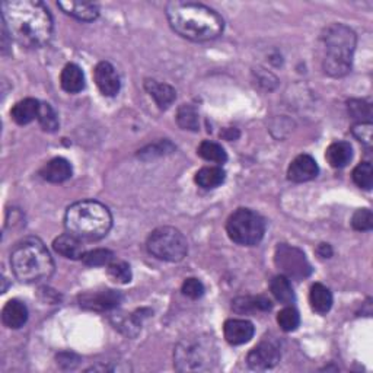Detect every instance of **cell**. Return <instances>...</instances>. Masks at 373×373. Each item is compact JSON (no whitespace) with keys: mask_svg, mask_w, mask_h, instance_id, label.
Returning <instances> with one entry per match:
<instances>
[{"mask_svg":"<svg viewBox=\"0 0 373 373\" xmlns=\"http://www.w3.org/2000/svg\"><path fill=\"white\" fill-rule=\"evenodd\" d=\"M2 22L9 36L27 48L46 46L53 35V18L48 8L39 0H5Z\"/></svg>","mask_w":373,"mask_h":373,"instance_id":"cell-1","label":"cell"},{"mask_svg":"<svg viewBox=\"0 0 373 373\" xmlns=\"http://www.w3.org/2000/svg\"><path fill=\"white\" fill-rule=\"evenodd\" d=\"M166 18L178 35L191 41L215 40L225 28L216 11L196 2H170L166 5Z\"/></svg>","mask_w":373,"mask_h":373,"instance_id":"cell-2","label":"cell"},{"mask_svg":"<svg viewBox=\"0 0 373 373\" xmlns=\"http://www.w3.org/2000/svg\"><path fill=\"white\" fill-rule=\"evenodd\" d=\"M66 231L81 240H100L113 226V216L105 204L95 200L73 203L65 215Z\"/></svg>","mask_w":373,"mask_h":373,"instance_id":"cell-3","label":"cell"},{"mask_svg":"<svg viewBox=\"0 0 373 373\" xmlns=\"http://www.w3.org/2000/svg\"><path fill=\"white\" fill-rule=\"evenodd\" d=\"M11 266L15 277L22 283H39L54 271L53 258L40 239L27 238L18 242L11 252Z\"/></svg>","mask_w":373,"mask_h":373,"instance_id":"cell-4","label":"cell"},{"mask_svg":"<svg viewBox=\"0 0 373 373\" xmlns=\"http://www.w3.org/2000/svg\"><path fill=\"white\" fill-rule=\"evenodd\" d=\"M356 34L344 24H331L321 34L324 47L323 67L332 78H341L351 70Z\"/></svg>","mask_w":373,"mask_h":373,"instance_id":"cell-5","label":"cell"},{"mask_svg":"<svg viewBox=\"0 0 373 373\" xmlns=\"http://www.w3.org/2000/svg\"><path fill=\"white\" fill-rule=\"evenodd\" d=\"M217 347L210 335H193L178 343L174 365L179 372H209L217 365Z\"/></svg>","mask_w":373,"mask_h":373,"instance_id":"cell-6","label":"cell"},{"mask_svg":"<svg viewBox=\"0 0 373 373\" xmlns=\"http://www.w3.org/2000/svg\"><path fill=\"white\" fill-rule=\"evenodd\" d=\"M226 232L235 244L242 247H254L264 238L266 222L257 212L242 208L229 216L226 222Z\"/></svg>","mask_w":373,"mask_h":373,"instance_id":"cell-7","label":"cell"},{"mask_svg":"<svg viewBox=\"0 0 373 373\" xmlns=\"http://www.w3.org/2000/svg\"><path fill=\"white\" fill-rule=\"evenodd\" d=\"M146 247L155 258L168 261V263H178L189 252L185 236L172 226H161L155 229L149 235Z\"/></svg>","mask_w":373,"mask_h":373,"instance_id":"cell-8","label":"cell"},{"mask_svg":"<svg viewBox=\"0 0 373 373\" xmlns=\"http://www.w3.org/2000/svg\"><path fill=\"white\" fill-rule=\"evenodd\" d=\"M274 263L287 278L304 280L312 274V266L305 252L287 244H278L276 247Z\"/></svg>","mask_w":373,"mask_h":373,"instance_id":"cell-9","label":"cell"},{"mask_svg":"<svg viewBox=\"0 0 373 373\" xmlns=\"http://www.w3.org/2000/svg\"><path fill=\"white\" fill-rule=\"evenodd\" d=\"M282 358L280 347L274 340L264 339L257 344L247 356V363L254 370H267L274 367Z\"/></svg>","mask_w":373,"mask_h":373,"instance_id":"cell-10","label":"cell"},{"mask_svg":"<svg viewBox=\"0 0 373 373\" xmlns=\"http://www.w3.org/2000/svg\"><path fill=\"white\" fill-rule=\"evenodd\" d=\"M123 301V296L117 290H95V292H85L79 294V305L86 311L95 312H105L113 311L120 306Z\"/></svg>","mask_w":373,"mask_h":373,"instance_id":"cell-11","label":"cell"},{"mask_svg":"<svg viewBox=\"0 0 373 373\" xmlns=\"http://www.w3.org/2000/svg\"><path fill=\"white\" fill-rule=\"evenodd\" d=\"M93 79H95L98 89L105 97H116L121 89L118 73L116 67L108 62H101L95 66V69H93Z\"/></svg>","mask_w":373,"mask_h":373,"instance_id":"cell-12","label":"cell"},{"mask_svg":"<svg viewBox=\"0 0 373 373\" xmlns=\"http://www.w3.org/2000/svg\"><path fill=\"white\" fill-rule=\"evenodd\" d=\"M318 172L320 168L312 156L299 155L290 162L287 170V178L292 182H306L316 178Z\"/></svg>","mask_w":373,"mask_h":373,"instance_id":"cell-13","label":"cell"},{"mask_svg":"<svg viewBox=\"0 0 373 373\" xmlns=\"http://www.w3.org/2000/svg\"><path fill=\"white\" fill-rule=\"evenodd\" d=\"M255 328L247 320H228L223 325V335L229 344L240 346L248 343L254 337Z\"/></svg>","mask_w":373,"mask_h":373,"instance_id":"cell-14","label":"cell"},{"mask_svg":"<svg viewBox=\"0 0 373 373\" xmlns=\"http://www.w3.org/2000/svg\"><path fill=\"white\" fill-rule=\"evenodd\" d=\"M72 174H73L72 165L65 158H54L48 161L40 170V177L44 181L53 184H60L67 181L72 177Z\"/></svg>","mask_w":373,"mask_h":373,"instance_id":"cell-15","label":"cell"},{"mask_svg":"<svg viewBox=\"0 0 373 373\" xmlns=\"http://www.w3.org/2000/svg\"><path fill=\"white\" fill-rule=\"evenodd\" d=\"M53 248L55 252L69 259H82L83 254L86 252L83 248V240L69 232L55 238Z\"/></svg>","mask_w":373,"mask_h":373,"instance_id":"cell-16","label":"cell"},{"mask_svg":"<svg viewBox=\"0 0 373 373\" xmlns=\"http://www.w3.org/2000/svg\"><path fill=\"white\" fill-rule=\"evenodd\" d=\"M144 89L149 95L155 100L156 105L161 109L170 108L177 98V92L171 85L158 82L155 79H146L144 81Z\"/></svg>","mask_w":373,"mask_h":373,"instance_id":"cell-17","label":"cell"},{"mask_svg":"<svg viewBox=\"0 0 373 373\" xmlns=\"http://www.w3.org/2000/svg\"><path fill=\"white\" fill-rule=\"evenodd\" d=\"M2 321L8 328L20 330L28 321V308L24 302L11 299L2 311Z\"/></svg>","mask_w":373,"mask_h":373,"instance_id":"cell-18","label":"cell"},{"mask_svg":"<svg viewBox=\"0 0 373 373\" xmlns=\"http://www.w3.org/2000/svg\"><path fill=\"white\" fill-rule=\"evenodd\" d=\"M57 6L66 13L73 16L74 20L82 22H92L100 16L98 5L86 2H59Z\"/></svg>","mask_w":373,"mask_h":373,"instance_id":"cell-19","label":"cell"},{"mask_svg":"<svg viewBox=\"0 0 373 373\" xmlns=\"http://www.w3.org/2000/svg\"><path fill=\"white\" fill-rule=\"evenodd\" d=\"M40 104L41 102L39 100H34V98H25L20 102H16L13 108L11 109L12 120L20 126L29 124L31 121H34L36 117H39Z\"/></svg>","mask_w":373,"mask_h":373,"instance_id":"cell-20","label":"cell"},{"mask_svg":"<svg viewBox=\"0 0 373 373\" xmlns=\"http://www.w3.org/2000/svg\"><path fill=\"white\" fill-rule=\"evenodd\" d=\"M232 308L236 313H252L267 312L273 308L271 301L266 296H240L232 302Z\"/></svg>","mask_w":373,"mask_h":373,"instance_id":"cell-21","label":"cell"},{"mask_svg":"<svg viewBox=\"0 0 373 373\" xmlns=\"http://www.w3.org/2000/svg\"><path fill=\"white\" fill-rule=\"evenodd\" d=\"M60 85L67 93L81 92L85 88V76L82 69L74 63L66 65L60 74Z\"/></svg>","mask_w":373,"mask_h":373,"instance_id":"cell-22","label":"cell"},{"mask_svg":"<svg viewBox=\"0 0 373 373\" xmlns=\"http://www.w3.org/2000/svg\"><path fill=\"white\" fill-rule=\"evenodd\" d=\"M353 158V149L347 142H334L327 147L325 159L332 168H344Z\"/></svg>","mask_w":373,"mask_h":373,"instance_id":"cell-23","label":"cell"},{"mask_svg":"<svg viewBox=\"0 0 373 373\" xmlns=\"http://www.w3.org/2000/svg\"><path fill=\"white\" fill-rule=\"evenodd\" d=\"M309 304L316 313H327L332 306V293L323 283H313L309 292Z\"/></svg>","mask_w":373,"mask_h":373,"instance_id":"cell-24","label":"cell"},{"mask_svg":"<svg viewBox=\"0 0 373 373\" xmlns=\"http://www.w3.org/2000/svg\"><path fill=\"white\" fill-rule=\"evenodd\" d=\"M226 178V172L222 170V166H204L196 174V182L198 186L206 190L216 189L222 185Z\"/></svg>","mask_w":373,"mask_h":373,"instance_id":"cell-25","label":"cell"},{"mask_svg":"<svg viewBox=\"0 0 373 373\" xmlns=\"http://www.w3.org/2000/svg\"><path fill=\"white\" fill-rule=\"evenodd\" d=\"M270 290H271L273 296L276 297V299L280 304L290 305V304L294 302V293H293V289H292V285H290V278H287L283 274L276 276L271 280Z\"/></svg>","mask_w":373,"mask_h":373,"instance_id":"cell-26","label":"cell"},{"mask_svg":"<svg viewBox=\"0 0 373 373\" xmlns=\"http://www.w3.org/2000/svg\"><path fill=\"white\" fill-rule=\"evenodd\" d=\"M197 154L204 161L213 162V163H225L228 161V155L225 152V149H223L219 143H215L210 140L201 142L200 146L197 147Z\"/></svg>","mask_w":373,"mask_h":373,"instance_id":"cell-27","label":"cell"},{"mask_svg":"<svg viewBox=\"0 0 373 373\" xmlns=\"http://www.w3.org/2000/svg\"><path fill=\"white\" fill-rule=\"evenodd\" d=\"M113 261H114V254L109 250L104 248L86 251L82 257V263L88 267H102L111 264Z\"/></svg>","mask_w":373,"mask_h":373,"instance_id":"cell-28","label":"cell"},{"mask_svg":"<svg viewBox=\"0 0 373 373\" xmlns=\"http://www.w3.org/2000/svg\"><path fill=\"white\" fill-rule=\"evenodd\" d=\"M177 123L182 130H191V132H197L200 127L198 114L194 107L191 105H182L179 107L177 113Z\"/></svg>","mask_w":373,"mask_h":373,"instance_id":"cell-29","label":"cell"},{"mask_svg":"<svg viewBox=\"0 0 373 373\" xmlns=\"http://www.w3.org/2000/svg\"><path fill=\"white\" fill-rule=\"evenodd\" d=\"M108 277L113 280L114 283L126 285L132 282V269L126 263V261H113V263L107 266Z\"/></svg>","mask_w":373,"mask_h":373,"instance_id":"cell-30","label":"cell"},{"mask_svg":"<svg viewBox=\"0 0 373 373\" xmlns=\"http://www.w3.org/2000/svg\"><path fill=\"white\" fill-rule=\"evenodd\" d=\"M36 120H39V123L43 127L44 132L54 133L55 130L59 128V117H57V114H55V111L53 109V107L47 102L40 104V113H39V117H36Z\"/></svg>","mask_w":373,"mask_h":373,"instance_id":"cell-31","label":"cell"},{"mask_svg":"<svg viewBox=\"0 0 373 373\" xmlns=\"http://www.w3.org/2000/svg\"><path fill=\"white\" fill-rule=\"evenodd\" d=\"M348 114L358 123H372V105L363 100H350L347 102Z\"/></svg>","mask_w":373,"mask_h":373,"instance_id":"cell-32","label":"cell"},{"mask_svg":"<svg viewBox=\"0 0 373 373\" xmlns=\"http://www.w3.org/2000/svg\"><path fill=\"white\" fill-rule=\"evenodd\" d=\"M354 184L363 190H370L373 185V168L370 162L359 163L351 174Z\"/></svg>","mask_w":373,"mask_h":373,"instance_id":"cell-33","label":"cell"},{"mask_svg":"<svg viewBox=\"0 0 373 373\" xmlns=\"http://www.w3.org/2000/svg\"><path fill=\"white\" fill-rule=\"evenodd\" d=\"M277 324L278 327L282 328L286 332H292L294 331L297 327L301 324V316L299 312H297L294 308L287 306L285 309H282L277 315Z\"/></svg>","mask_w":373,"mask_h":373,"instance_id":"cell-34","label":"cell"},{"mask_svg":"<svg viewBox=\"0 0 373 373\" xmlns=\"http://www.w3.org/2000/svg\"><path fill=\"white\" fill-rule=\"evenodd\" d=\"M351 226L359 231L366 232L373 228V215L369 209H359L351 217Z\"/></svg>","mask_w":373,"mask_h":373,"instance_id":"cell-35","label":"cell"},{"mask_svg":"<svg viewBox=\"0 0 373 373\" xmlns=\"http://www.w3.org/2000/svg\"><path fill=\"white\" fill-rule=\"evenodd\" d=\"M181 290H182L184 296L190 297V299L196 301V299H200V297L204 294V285L200 282L198 278L190 277V278L184 280Z\"/></svg>","mask_w":373,"mask_h":373,"instance_id":"cell-36","label":"cell"},{"mask_svg":"<svg viewBox=\"0 0 373 373\" xmlns=\"http://www.w3.org/2000/svg\"><path fill=\"white\" fill-rule=\"evenodd\" d=\"M372 123H356L353 126L351 132L358 140H360L362 143H365L366 146L372 144Z\"/></svg>","mask_w":373,"mask_h":373,"instance_id":"cell-37","label":"cell"},{"mask_svg":"<svg viewBox=\"0 0 373 373\" xmlns=\"http://www.w3.org/2000/svg\"><path fill=\"white\" fill-rule=\"evenodd\" d=\"M316 252H318V255L323 258H330L332 255V250L328 244H321L318 247V250H316Z\"/></svg>","mask_w":373,"mask_h":373,"instance_id":"cell-38","label":"cell"}]
</instances>
